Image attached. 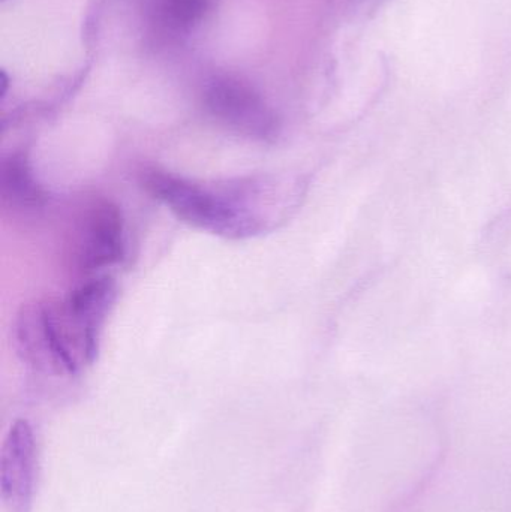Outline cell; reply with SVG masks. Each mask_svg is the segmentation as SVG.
Wrapping results in <instances>:
<instances>
[{
  "instance_id": "obj_1",
  "label": "cell",
  "mask_w": 511,
  "mask_h": 512,
  "mask_svg": "<svg viewBox=\"0 0 511 512\" xmlns=\"http://www.w3.org/2000/svg\"><path fill=\"white\" fill-rule=\"evenodd\" d=\"M140 183L189 227L230 240L275 230L299 197L296 183L275 174L198 182L159 168H144Z\"/></svg>"
},
{
  "instance_id": "obj_2",
  "label": "cell",
  "mask_w": 511,
  "mask_h": 512,
  "mask_svg": "<svg viewBox=\"0 0 511 512\" xmlns=\"http://www.w3.org/2000/svg\"><path fill=\"white\" fill-rule=\"evenodd\" d=\"M116 297V282L99 276L75 288L65 300L44 303L45 322L63 375H75L96 360L99 333Z\"/></svg>"
},
{
  "instance_id": "obj_3",
  "label": "cell",
  "mask_w": 511,
  "mask_h": 512,
  "mask_svg": "<svg viewBox=\"0 0 511 512\" xmlns=\"http://www.w3.org/2000/svg\"><path fill=\"white\" fill-rule=\"evenodd\" d=\"M207 113L225 128L258 141L275 140L278 117L254 86L234 75H213L204 84Z\"/></svg>"
},
{
  "instance_id": "obj_4",
  "label": "cell",
  "mask_w": 511,
  "mask_h": 512,
  "mask_svg": "<svg viewBox=\"0 0 511 512\" xmlns=\"http://www.w3.org/2000/svg\"><path fill=\"white\" fill-rule=\"evenodd\" d=\"M125 221L113 201L96 198L84 206L72 236V262L81 273L111 267L125 256Z\"/></svg>"
},
{
  "instance_id": "obj_5",
  "label": "cell",
  "mask_w": 511,
  "mask_h": 512,
  "mask_svg": "<svg viewBox=\"0 0 511 512\" xmlns=\"http://www.w3.org/2000/svg\"><path fill=\"white\" fill-rule=\"evenodd\" d=\"M35 480V432L29 421L17 420L0 450V499L5 512L32 511Z\"/></svg>"
},
{
  "instance_id": "obj_6",
  "label": "cell",
  "mask_w": 511,
  "mask_h": 512,
  "mask_svg": "<svg viewBox=\"0 0 511 512\" xmlns=\"http://www.w3.org/2000/svg\"><path fill=\"white\" fill-rule=\"evenodd\" d=\"M150 38L174 44L191 35L212 9V0H141Z\"/></svg>"
},
{
  "instance_id": "obj_7",
  "label": "cell",
  "mask_w": 511,
  "mask_h": 512,
  "mask_svg": "<svg viewBox=\"0 0 511 512\" xmlns=\"http://www.w3.org/2000/svg\"><path fill=\"white\" fill-rule=\"evenodd\" d=\"M14 343L17 354L27 366L38 372L63 375L48 333L44 303L41 301H33L21 307L15 318Z\"/></svg>"
},
{
  "instance_id": "obj_8",
  "label": "cell",
  "mask_w": 511,
  "mask_h": 512,
  "mask_svg": "<svg viewBox=\"0 0 511 512\" xmlns=\"http://www.w3.org/2000/svg\"><path fill=\"white\" fill-rule=\"evenodd\" d=\"M0 191L3 203L20 212H36L47 204V192L33 174L26 153L5 156L0 165Z\"/></svg>"
}]
</instances>
